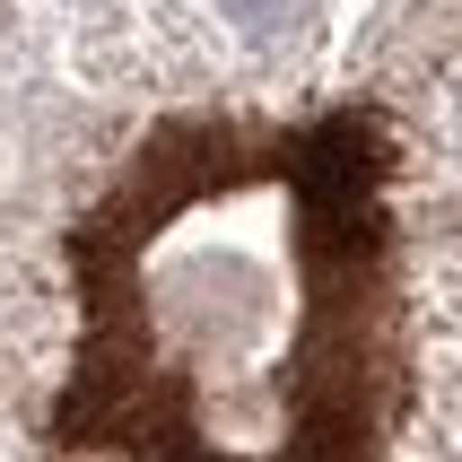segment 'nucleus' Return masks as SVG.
Returning a JSON list of instances; mask_svg holds the SVG:
<instances>
[{
	"instance_id": "f257e3e1",
	"label": "nucleus",
	"mask_w": 462,
	"mask_h": 462,
	"mask_svg": "<svg viewBox=\"0 0 462 462\" xmlns=\"http://www.w3.org/2000/svg\"><path fill=\"white\" fill-rule=\"evenodd\" d=\"M236 9H245V18H280L288 0H236Z\"/></svg>"
}]
</instances>
